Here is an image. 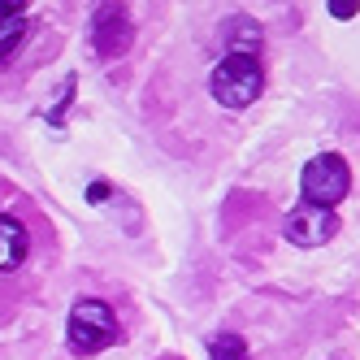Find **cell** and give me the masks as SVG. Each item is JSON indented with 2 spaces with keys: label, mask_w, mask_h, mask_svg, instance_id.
Returning <instances> with one entry per match:
<instances>
[{
  "label": "cell",
  "mask_w": 360,
  "mask_h": 360,
  "mask_svg": "<svg viewBox=\"0 0 360 360\" xmlns=\"http://www.w3.org/2000/svg\"><path fill=\"white\" fill-rule=\"evenodd\" d=\"M135 39V22L126 5H100L91 13V48L100 61H117Z\"/></svg>",
  "instance_id": "cell-4"
},
{
  "label": "cell",
  "mask_w": 360,
  "mask_h": 360,
  "mask_svg": "<svg viewBox=\"0 0 360 360\" xmlns=\"http://www.w3.org/2000/svg\"><path fill=\"white\" fill-rule=\"evenodd\" d=\"M209 360H248V343L239 334H217L209 339Z\"/></svg>",
  "instance_id": "cell-8"
},
{
  "label": "cell",
  "mask_w": 360,
  "mask_h": 360,
  "mask_svg": "<svg viewBox=\"0 0 360 360\" xmlns=\"http://www.w3.org/2000/svg\"><path fill=\"white\" fill-rule=\"evenodd\" d=\"M65 339L79 356H96L117 343V317L105 300H79L70 308V321H65Z\"/></svg>",
  "instance_id": "cell-2"
},
{
  "label": "cell",
  "mask_w": 360,
  "mask_h": 360,
  "mask_svg": "<svg viewBox=\"0 0 360 360\" xmlns=\"http://www.w3.org/2000/svg\"><path fill=\"white\" fill-rule=\"evenodd\" d=\"M27 35V5L22 0H0V57H9Z\"/></svg>",
  "instance_id": "cell-7"
},
{
  "label": "cell",
  "mask_w": 360,
  "mask_h": 360,
  "mask_svg": "<svg viewBox=\"0 0 360 360\" xmlns=\"http://www.w3.org/2000/svg\"><path fill=\"white\" fill-rule=\"evenodd\" d=\"M209 91L221 109L256 105V96L265 91V70L256 61V53H226L209 74Z\"/></svg>",
  "instance_id": "cell-1"
},
{
  "label": "cell",
  "mask_w": 360,
  "mask_h": 360,
  "mask_svg": "<svg viewBox=\"0 0 360 360\" xmlns=\"http://www.w3.org/2000/svg\"><path fill=\"white\" fill-rule=\"evenodd\" d=\"M300 191H304V204H317V209H330L347 200L352 191V169L339 152H326V157H313L304 165V178H300Z\"/></svg>",
  "instance_id": "cell-3"
},
{
  "label": "cell",
  "mask_w": 360,
  "mask_h": 360,
  "mask_svg": "<svg viewBox=\"0 0 360 360\" xmlns=\"http://www.w3.org/2000/svg\"><path fill=\"white\" fill-rule=\"evenodd\" d=\"M27 252H31V235H27V226H22L18 217H9V213H0V274L22 269Z\"/></svg>",
  "instance_id": "cell-6"
},
{
  "label": "cell",
  "mask_w": 360,
  "mask_h": 360,
  "mask_svg": "<svg viewBox=\"0 0 360 360\" xmlns=\"http://www.w3.org/2000/svg\"><path fill=\"white\" fill-rule=\"evenodd\" d=\"M282 230H287V239L295 248H321V243H330L339 235V217L330 209H317V204H295Z\"/></svg>",
  "instance_id": "cell-5"
},
{
  "label": "cell",
  "mask_w": 360,
  "mask_h": 360,
  "mask_svg": "<svg viewBox=\"0 0 360 360\" xmlns=\"http://www.w3.org/2000/svg\"><path fill=\"white\" fill-rule=\"evenodd\" d=\"M330 13L339 18V22H347V18H356V13H360V5H352V0H330Z\"/></svg>",
  "instance_id": "cell-9"
},
{
  "label": "cell",
  "mask_w": 360,
  "mask_h": 360,
  "mask_svg": "<svg viewBox=\"0 0 360 360\" xmlns=\"http://www.w3.org/2000/svg\"><path fill=\"white\" fill-rule=\"evenodd\" d=\"M87 200H91V204H105V200H109V183H91V187H87Z\"/></svg>",
  "instance_id": "cell-10"
}]
</instances>
